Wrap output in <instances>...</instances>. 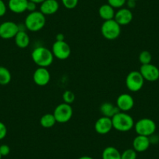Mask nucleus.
Wrapping results in <instances>:
<instances>
[{"mask_svg":"<svg viewBox=\"0 0 159 159\" xmlns=\"http://www.w3.org/2000/svg\"><path fill=\"white\" fill-rule=\"evenodd\" d=\"M33 62L38 67H48L51 65L54 60V56L52 50L43 46L35 48L31 53Z\"/></svg>","mask_w":159,"mask_h":159,"instance_id":"1","label":"nucleus"},{"mask_svg":"<svg viewBox=\"0 0 159 159\" xmlns=\"http://www.w3.org/2000/svg\"><path fill=\"white\" fill-rule=\"evenodd\" d=\"M112 126L119 132H128L134 127V120L130 115L125 111H119L111 118Z\"/></svg>","mask_w":159,"mask_h":159,"instance_id":"2","label":"nucleus"},{"mask_svg":"<svg viewBox=\"0 0 159 159\" xmlns=\"http://www.w3.org/2000/svg\"><path fill=\"white\" fill-rule=\"evenodd\" d=\"M46 23L45 16L40 11L31 12L25 18L24 24L27 30L32 32H37L42 30Z\"/></svg>","mask_w":159,"mask_h":159,"instance_id":"3","label":"nucleus"},{"mask_svg":"<svg viewBox=\"0 0 159 159\" xmlns=\"http://www.w3.org/2000/svg\"><path fill=\"white\" fill-rule=\"evenodd\" d=\"M134 129L137 135L149 137L154 134L157 129V126L152 119H148V118H143V119H139L134 124Z\"/></svg>","mask_w":159,"mask_h":159,"instance_id":"4","label":"nucleus"},{"mask_svg":"<svg viewBox=\"0 0 159 159\" xmlns=\"http://www.w3.org/2000/svg\"><path fill=\"white\" fill-rule=\"evenodd\" d=\"M102 36L108 40H115L121 34V26L114 19L105 20L101 27Z\"/></svg>","mask_w":159,"mask_h":159,"instance_id":"5","label":"nucleus"},{"mask_svg":"<svg viewBox=\"0 0 159 159\" xmlns=\"http://www.w3.org/2000/svg\"><path fill=\"white\" fill-rule=\"evenodd\" d=\"M73 108L66 103H61L56 107L53 111L56 122L59 123H66L71 119L73 116Z\"/></svg>","mask_w":159,"mask_h":159,"instance_id":"6","label":"nucleus"},{"mask_svg":"<svg viewBox=\"0 0 159 159\" xmlns=\"http://www.w3.org/2000/svg\"><path fill=\"white\" fill-rule=\"evenodd\" d=\"M144 81L140 71H131L126 78V86L129 91L137 92L143 88Z\"/></svg>","mask_w":159,"mask_h":159,"instance_id":"7","label":"nucleus"},{"mask_svg":"<svg viewBox=\"0 0 159 159\" xmlns=\"http://www.w3.org/2000/svg\"><path fill=\"white\" fill-rule=\"evenodd\" d=\"M52 52L54 57L60 60H65L70 56L71 48L69 44L65 41H62V42L56 41L52 47Z\"/></svg>","mask_w":159,"mask_h":159,"instance_id":"8","label":"nucleus"},{"mask_svg":"<svg viewBox=\"0 0 159 159\" xmlns=\"http://www.w3.org/2000/svg\"><path fill=\"white\" fill-rule=\"evenodd\" d=\"M20 30V27L13 21H5L0 24V38L2 39L14 38Z\"/></svg>","mask_w":159,"mask_h":159,"instance_id":"9","label":"nucleus"},{"mask_svg":"<svg viewBox=\"0 0 159 159\" xmlns=\"http://www.w3.org/2000/svg\"><path fill=\"white\" fill-rule=\"evenodd\" d=\"M140 73H141L144 80L147 81L154 82L159 79V69L151 63L141 65Z\"/></svg>","mask_w":159,"mask_h":159,"instance_id":"10","label":"nucleus"},{"mask_svg":"<svg viewBox=\"0 0 159 159\" xmlns=\"http://www.w3.org/2000/svg\"><path fill=\"white\" fill-rule=\"evenodd\" d=\"M51 79V75L45 67H38L33 74V80L37 85L41 87L48 84Z\"/></svg>","mask_w":159,"mask_h":159,"instance_id":"11","label":"nucleus"},{"mask_svg":"<svg viewBox=\"0 0 159 159\" xmlns=\"http://www.w3.org/2000/svg\"><path fill=\"white\" fill-rule=\"evenodd\" d=\"M112 122H111V118L102 117L99 118L97 121L94 123V129L96 132L99 134H107L112 129Z\"/></svg>","mask_w":159,"mask_h":159,"instance_id":"12","label":"nucleus"},{"mask_svg":"<svg viewBox=\"0 0 159 159\" xmlns=\"http://www.w3.org/2000/svg\"><path fill=\"white\" fill-rule=\"evenodd\" d=\"M134 105V98L129 94H122L117 98L116 106L120 111H128L133 108Z\"/></svg>","mask_w":159,"mask_h":159,"instance_id":"13","label":"nucleus"},{"mask_svg":"<svg viewBox=\"0 0 159 159\" xmlns=\"http://www.w3.org/2000/svg\"><path fill=\"white\" fill-rule=\"evenodd\" d=\"M133 17L134 16L131 10L128 8H121L116 12L114 20L120 26H126L130 24Z\"/></svg>","mask_w":159,"mask_h":159,"instance_id":"14","label":"nucleus"},{"mask_svg":"<svg viewBox=\"0 0 159 159\" xmlns=\"http://www.w3.org/2000/svg\"><path fill=\"white\" fill-rule=\"evenodd\" d=\"M151 141L148 137L137 135L133 140V149L137 152H144L149 148Z\"/></svg>","mask_w":159,"mask_h":159,"instance_id":"15","label":"nucleus"},{"mask_svg":"<svg viewBox=\"0 0 159 159\" xmlns=\"http://www.w3.org/2000/svg\"><path fill=\"white\" fill-rule=\"evenodd\" d=\"M59 3L57 0H45L40 6V12L45 16L55 14L59 10Z\"/></svg>","mask_w":159,"mask_h":159,"instance_id":"16","label":"nucleus"},{"mask_svg":"<svg viewBox=\"0 0 159 159\" xmlns=\"http://www.w3.org/2000/svg\"><path fill=\"white\" fill-rule=\"evenodd\" d=\"M29 0H9L8 8L13 13L20 14L27 11Z\"/></svg>","mask_w":159,"mask_h":159,"instance_id":"17","label":"nucleus"},{"mask_svg":"<svg viewBox=\"0 0 159 159\" xmlns=\"http://www.w3.org/2000/svg\"><path fill=\"white\" fill-rule=\"evenodd\" d=\"M100 111L102 116L105 117L112 118L116 114H117L119 111L116 105H113L111 102H104L100 107Z\"/></svg>","mask_w":159,"mask_h":159,"instance_id":"18","label":"nucleus"},{"mask_svg":"<svg viewBox=\"0 0 159 159\" xmlns=\"http://www.w3.org/2000/svg\"><path fill=\"white\" fill-rule=\"evenodd\" d=\"M15 44L20 48H26L30 44V37L26 31L20 30L14 38Z\"/></svg>","mask_w":159,"mask_h":159,"instance_id":"19","label":"nucleus"},{"mask_svg":"<svg viewBox=\"0 0 159 159\" xmlns=\"http://www.w3.org/2000/svg\"><path fill=\"white\" fill-rule=\"evenodd\" d=\"M98 14L100 17L105 21L114 19L116 12L113 7L107 3L101 6L98 10Z\"/></svg>","mask_w":159,"mask_h":159,"instance_id":"20","label":"nucleus"},{"mask_svg":"<svg viewBox=\"0 0 159 159\" xmlns=\"http://www.w3.org/2000/svg\"><path fill=\"white\" fill-rule=\"evenodd\" d=\"M102 159H121V153L115 147H107L102 154Z\"/></svg>","mask_w":159,"mask_h":159,"instance_id":"21","label":"nucleus"},{"mask_svg":"<svg viewBox=\"0 0 159 159\" xmlns=\"http://www.w3.org/2000/svg\"><path fill=\"white\" fill-rule=\"evenodd\" d=\"M57 123L55 119L54 115L47 113V114L43 115L40 119V124L44 128H51Z\"/></svg>","mask_w":159,"mask_h":159,"instance_id":"22","label":"nucleus"},{"mask_svg":"<svg viewBox=\"0 0 159 159\" xmlns=\"http://www.w3.org/2000/svg\"><path fill=\"white\" fill-rule=\"evenodd\" d=\"M12 75L10 70L5 66H0V85L5 86L10 83Z\"/></svg>","mask_w":159,"mask_h":159,"instance_id":"23","label":"nucleus"},{"mask_svg":"<svg viewBox=\"0 0 159 159\" xmlns=\"http://www.w3.org/2000/svg\"><path fill=\"white\" fill-rule=\"evenodd\" d=\"M151 60H152V56H151L150 52L142 51L139 55V61L141 63V65L151 63Z\"/></svg>","mask_w":159,"mask_h":159,"instance_id":"24","label":"nucleus"},{"mask_svg":"<svg viewBox=\"0 0 159 159\" xmlns=\"http://www.w3.org/2000/svg\"><path fill=\"white\" fill-rule=\"evenodd\" d=\"M137 151H134L133 148L126 149L121 153V159H137Z\"/></svg>","mask_w":159,"mask_h":159,"instance_id":"25","label":"nucleus"},{"mask_svg":"<svg viewBox=\"0 0 159 159\" xmlns=\"http://www.w3.org/2000/svg\"><path fill=\"white\" fill-rule=\"evenodd\" d=\"M62 99H63L64 103L71 105L75 101V94L71 91H66L62 94Z\"/></svg>","mask_w":159,"mask_h":159,"instance_id":"26","label":"nucleus"},{"mask_svg":"<svg viewBox=\"0 0 159 159\" xmlns=\"http://www.w3.org/2000/svg\"><path fill=\"white\" fill-rule=\"evenodd\" d=\"M126 0H108V4L114 9H121L126 5Z\"/></svg>","mask_w":159,"mask_h":159,"instance_id":"27","label":"nucleus"},{"mask_svg":"<svg viewBox=\"0 0 159 159\" xmlns=\"http://www.w3.org/2000/svg\"><path fill=\"white\" fill-rule=\"evenodd\" d=\"M63 7L68 10H73L78 5L79 0H61Z\"/></svg>","mask_w":159,"mask_h":159,"instance_id":"28","label":"nucleus"},{"mask_svg":"<svg viewBox=\"0 0 159 159\" xmlns=\"http://www.w3.org/2000/svg\"><path fill=\"white\" fill-rule=\"evenodd\" d=\"M7 135V128L2 122H0V140H3Z\"/></svg>","mask_w":159,"mask_h":159,"instance_id":"29","label":"nucleus"},{"mask_svg":"<svg viewBox=\"0 0 159 159\" xmlns=\"http://www.w3.org/2000/svg\"><path fill=\"white\" fill-rule=\"evenodd\" d=\"M10 153V148L7 144H2L0 145V154L3 156H7Z\"/></svg>","mask_w":159,"mask_h":159,"instance_id":"30","label":"nucleus"},{"mask_svg":"<svg viewBox=\"0 0 159 159\" xmlns=\"http://www.w3.org/2000/svg\"><path fill=\"white\" fill-rule=\"evenodd\" d=\"M7 7L3 0H0V17L3 16L7 13Z\"/></svg>","mask_w":159,"mask_h":159,"instance_id":"31","label":"nucleus"},{"mask_svg":"<svg viewBox=\"0 0 159 159\" xmlns=\"http://www.w3.org/2000/svg\"><path fill=\"white\" fill-rule=\"evenodd\" d=\"M36 8H37V4L35 2H31V1H28V4H27V10L29 11L30 13L31 12H34L36 11Z\"/></svg>","mask_w":159,"mask_h":159,"instance_id":"32","label":"nucleus"},{"mask_svg":"<svg viewBox=\"0 0 159 159\" xmlns=\"http://www.w3.org/2000/svg\"><path fill=\"white\" fill-rule=\"evenodd\" d=\"M126 6L127 8L131 10V9L135 8L136 7V1H133V0H126Z\"/></svg>","mask_w":159,"mask_h":159,"instance_id":"33","label":"nucleus"},{"mask_svg":"<svg viewBox=\"0 0 159 159\" xmlns=\"http://www.w3.org/2000/svg\"><path fill=\"white\" fill-rule=\"evenodd\" d=\"M56 41H58V42H62V41H65V37L62 34H58L56 35Z\"/></svg>","mask_w":159,"mask_h":159,"instance_id":"34","label":"nucleus"},{"mask_svg":"<svg viewBox=\"0 0 159 159\" xmlns=\"http://www.w3.org/2000/svg\"><path fill=\"white\" fill-rule=\"evenodd\" d=\"M29 1H31V2H35L36 4H41L45 1V0H29Z\"/></svg>","mask_w":159,"mask_h":159,"instance_id":"35","label":"nucleus"},{"mask_svg":"<svg viewBox=\"0 0 159 159\" xmlns=\"http://www.w3.org/2000/svg\"><path fill=\"white\" fill-rule=\"evenodd\" d=\"M78 159H94L92 157H91V156H82V157H80Z\"/></svg>","mask_w":159,"mask_h":159,"instance_id":"36","label":"nucleus"},{"mask_svg":"<svg viewBox=\"0 0 159 159\" xmlns=\"http://www.w3.org/2000/svg\"><path fill=\"white\" fill-rule=\"evenodd\" d=\"M2 158V155H1V154H0V159Z\"/></svg>","mask_w":159,"mask_h":159,"instance_id":"37","label":"nucleus"},{"mask_svg":"<svg viewBox=\"0 0 159 159\" xmlns=\"http://www.w3.org/2000/svg\"><path fill=\"white\" fill-rule=\"evenodd\" d=\"M133 1H136V2H137V1H138V0H133Z\"/></svg>","mask_w":159,"mask_h":159,"instance_id":"38","label":"nucleus"}]
</instances>
